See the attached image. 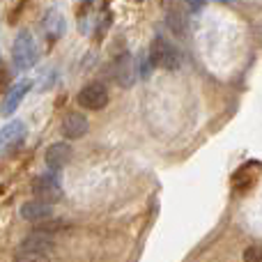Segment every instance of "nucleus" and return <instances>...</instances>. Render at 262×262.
Here are the masks:
<instances>
[{"mask_svg": "<svg viewBox=\"0 0 262 262\" xmlns=\"http://www.w3.org/2000/svg\"><path fill=\"white\" fill-rule=\"evenodd\" d=\"M26 136H28V127L23 120H12L9 124H5L0 129V154H7L12 149H16Z\"/></svg>", "mask_w": 262, "mask_h": 262, "instance_id": "4", "label": "nucleus"}, {"mask_svg": "<svg viewBox=\"0 0 262 262\" xmlns=\"http://www.w3.org/2000/svg\"><path fill=\"white\" fill-rule=\"evenodd\" d=\"M55 249V242L51 235H46V232H32L30 237H26V239L18 244L16 251H30V253H39V255H51Z\"/></svg>", "mask_w": 262, "mask_h": 262, "instance_id": "6", "label": "nucleus"}, {"mask_svg": "<svg viewBox=\"0 0 262 262\" xmlns=\"http://www.w3.org/2000/svg\"><path fill=\"white\" fill-rule=\"evenodd\" d=\"M14 262H49V255H39V253H30V251H16Z\"/></svg>", "mask_w": 262, "mask_h": 262, "instance_id": "14", "label": "nucleus"}, {"mask_svg": "<svg viewBox=\"0 0 262 262\" xmlns=\"http://www.w3.org/2000/svg\"><path fill=\"white\" fill-rule=\"evenodd\" d=\"M258 170H260L258 161H251V163H246V166H242L239 170L235 172V177H232V186H235V191L251 189V186L255 184V180H258Z\"/></svg>", "mask_w": 262, "mask_h": 262, "instance_id": "11", "label": "nucleus"}, {"mask_svg": "<svg viewBox=\"0 0 262 262\" xmlns=\"http://www.w3.org/2000/svg\"><path fill=\"white\" fill-rule=\"evenodd\" d=\"M69 223H64V221H58V219H44L41 223H37L35 226V230L37 232H46V235H53V232H58V230H64Z\"/></svg>", "mask_w": 262, "mask_h": 262, "instance_id": "13", "label": "nucleus"}, {"mask_svg": "<svg viewBox=\"0 0 262 262\" xmlns=\"http://www.w3.org/2000/svg\"><path fill=\"white\" fill-rule=\"evenodd\" d=\"M78 104L88 111H101L108 104V90L101 83H88L81 92H78Z\"/></svg>", "mask_w": 262, "mask_h": 262, "instance_id": "5", "label": "nucleus"}, {"mask_svg": "<svg viewBox=\"0 0 262 262\" xmlns=\"http://www.w3.org/2000/svg\"><path fill=\"white\" fill-rule=\"evenodd\" d=\"M72 157H74L72 145L69 143H55V145H51V147L46 149L44 161H46V166H49L51 170L58 172L60 168H64L69 161H72Z\"/></svg>", "mask_w": 262, "mask_h": 262, "instance_id": "8", "label": "nucleus"}, {"mask_svg": "<svg viewBox=\"0 0 262 262\" xmlns=\"http://www.w3.org/2000/svg\"><path fill=\"white\" fill-rule=\"evenodd\" d=\"M37 58H39V51H37V44H35V37L32 32L28 30H21L14 39V46H12V60H14V67L26 72V69H32L37 64Z\"/></svg>", "mask_w": 262, "mask_h": 262, "instance_id": "1", "label": "nucleus"}, {"mask_svg": "<svg viewBox=\"0 0 262 262\" xmlns=\"http://www.w3.org/2000/svg\"><path fill=\"white\" fill-rule=\"evenodd\" d=\"M44 35L49 37L51 41L60 39L64 35V18L60 16L58 12H49L44 18Z\"/></svg>", "mask_w": 262, "mask_h": 262, "instance_id": "12", "label": "nucleus"}, {"mask_svg": "<svg viewBox=\"0 0 262 262\" xmlns=\"http://www.w3.org/2000/svg\"><path fill=\"white\" fill-rule=\"evenodd\" d=\"M244 262H260V249L258 246H251L244 251Z\"/></svg>", "mask_w": 262, "mask_h": 262, "instance_id": "16", "label": "nucleus"}, {"mask_svg": "<svg viewBox=\"0 0 262 262\" xmlns=\"http://www.w3.org/2000/svg\"><path fill=\"white\" fill-rule=\"evenodd\" d=\"M21 219L26 221H44V219H51L53 216V205L51 203H44V200H30V203H23L21 209H18Z\"/></svg>", "mask_w": 262, "mask_h": 262, "instance_id": "9", "label": "nucleus"}, {"mask_svg": "<svg viewBox=\"0 0 262 262\" xmlns=\"http://www.w3.org/2000/svg\"><path fill=\"white\" fill-rule=\"evenodd\" d=\"M168 23L172 30L184 32V16L180 14V9H168Z\"/></svg>", "mask_w": 262, "mask_h": 262, "instance_id": "15", "label": "nucleus"}, {"mask_svg": "<svg viewBox=\"0 0 262 262\" xmlns=\"http://www.w3.org/2000/svg\"><path fill=\"white\" fill-rule=\"evenodd\" d=\"M149 64L152 67H161V69H177L180 64V55L177 49L166 39V37H154L152 46H149Z\"/></svg>", "mask_w": 262, "mask_h": 262, "instance_id": "2", "label": "nucleus"}, {"mask_svg": "<svg viewBox=\"0 0 262 262\" xmlns=\"http://www.w3.org/2000/svg\"><path fill=\"white\" fill-rule=\"evenodd\" d=\"M32 193H35L37 200H44V203L53 205L62 198V184H60L55 172H46V175H39L32 182Z\"/></svg>", "mask_w": 262, "mask_h": 262, "instance_id": "3", "label": "nucleus"}, {"mask_svg": "<svg viewBox=\"0 0 262 262\" xmlns=\"http://www.w3.org/2000/svg\"><path fill=\"white\" fill-rule=\"evenodd\" d=\"M88 118L83 113H69L62 122V134L64 138L69 140H76V138H83L88 134Z\"/></svg>", "mask_w": 262, "mask_h": 262, "instance_id": "10", "label": "nucleus"}, {"mask_svg": "<svg viewBox=\"0 0 262 262\" xmlns=\"http://www.w3.org/2000/svg\"><path fill=\"white\" fill-rule=\"evenodd\" d=\"M30 85H32L30 81H18V83H14V85L9 88V90H7V95H5L3 106H0V115H3V118H9V115H12L14 111H16L18 106H21L23 97L28 95V90H30Z\"/></svg>", "mask_w": 262, "mask_h": 262, "instance_id": "7", "label": "nucleus"}, {"mask_svg": "<svg viewBox=\"0 0 262 262\" xmlns=\"http://www.w3.org/2000/svg\"><path fill=\"white\" fill-rule=\"evenodd\" d=\"M186 5H189V7H193V9H200L205 5V0H184Z\"/></svg>", "mask_w": 262, "mask_h": 262, "instance_id": "17", "label": "nucleus"}]
</instances>
